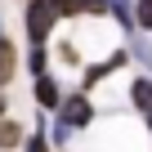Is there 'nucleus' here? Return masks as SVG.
Segmentation results:
<instances>
[{
    "label": "nucleus",
    "instance_id": "obj_4",
    "mask_svg": "<svg viewBox=\"0 0 152 152\" xmlns=\"http://www.w3.org/2000/svg\"><path fill=\"white\" fill-rule=\"evenodd\" d=\"M54 5H58V18H99V14H107L103 0H54Z\"/></svg>",
    "mask_w": 152,
    "mask_h": 152
},
{
    "label": "nucleus",
    "instance_id": "obj_1",
    "mask_svg": "<svg viewBox=\"0 0 152 152\" xmlns=\"http://www.w3.org/2000/svg\"><path fill=\"white\" fill-rule=\"evenodd\" d=\"M58 23L63 18H58V5H54V0H23V31H27L31 45H45Z\"/></svg>",
    "mask_w": 152,
    "mask_h": 152
},
{
    "label": "nucleus",
    "instance_id": "obj_11",
    "mask_svg": "<svg viewBox=\"0 0 152 152\" xmlns=\"http://www.w3.org/2000/svg\"><path fill=\"white\" fill-rule=\"evenodd\" d=\"M23 152H54V143H49V134H45V130L36 125V130H31V134L23 139Z\"/></svg>",
    "mask_w": 152,
    "mask_h": 152
},
{
    "label": "nucleus",
    "instance_id": "obj_7",
    "mask_svg": "<svg viewBox=\"0 0 152 152\" xmlns=\"http://www.w3.org/2000/svg\"><path fill=\"white\" fill-rule=\"evenodd\" d=\"M14 76H18V49H14V40L0 36V90H5Z\"/></svg>",
    "mask_w": 152,
    "mask_h": 152
},
{
    "label": "nucleus",
    "instance_id": "obj_13",
    "mask_svg": "<svg viewBox=\"0 0 152 152\" xmlns=\"http://www.w3.org/2000/svg\"><path fill=\"white\" fill-rule=\"evenodd\" d=\"M58 63H67V67H81V54H76V45H58Z\"/></svg>",
    "mask_w": 152,
    "mask_h": 152
},
{
    "label": "nucleus",
    "instance_id": "obj_10",
    "mask_svg": "<svg viewBox=\"0 0 152 152\" xmlns=\"http://www.w3.org/2000/svg\"><path fill=\"white\" fill-rule=\"evenodd\" d=\"M27 67H31V76L49 72V49H45V45H31V49H27Z\"/></svg>",
    "mask_w": 152,
    "mask_h": 152
},
{
    "label": "nucleus",
    "instance_id": "obj_8",
    "mask_svg": "<svg viewBox=\"0 0 152 152\" xmlns=\"http://www.w3.org/2000/svg\"><path fill=\"white\" fill-rule=\"evenodd\" d=\"M23 125L18 121H9V116H0V152H14V148H23Z\"/></svg>",
    "mask_w": 152,
    "mask_h": 152
},
{
    "label": "nucleus",
    "instance_id": "obj_16",
    "mask_svg": "<svg viewBox=\"0 0 152 152\" xmlns=\"http://www.w3.org/2000/svg\"><path fill=\"white\" fill-rule=\"evenodd\" d=\"M0 36H5V23H0Z\"/></svg>",
    "mask_w": 152,
    "mask_h": 152
},
{
    "label": "nucleus",
    "instance_id": "obj_15",
    "mask_svg": "<svg viewBox=\"0 0 152 152\" xmlns=\"http://www.w3.org/2000/svg\"><path fill=\"white\" fill-rule=\"evenodd\" d=\"M148 134H152V116H148Z\"/></svg>",
    "mask_w": 152,
    "mask_h": 152
},
{
    "label": "nucleus",
    "instance_id": "obj_9",
    "mask_svg": "<svg viewBox=\"0 0 152 152\" xmlns=\"http://www.w3.org/2000/svg\"><path fill=\"white\" fill-rule=\"evenodd\" d=\"M103 5H107V14L116 18L121 31H139V27H134V5H130V0H103Z\"/></svg>",
    "mask_w": 152,
    "mask_h": 152
},
{
    "label": "nucleus",
    "instance_id": "obj_12",
    "mask_svg": "<svg viewBox=\"0 0 152 152\" xmlns=\"http://www.w3.org/2000/svg\"><path fill=\"white\" fill-rule=\"evenodd\" d=\"M134 27L139 31H152V0H139V5H134Z\"/></svg>",
    "mask_w": 152,
    "mask_h": 152
},
{
    "label": "nucleus",
    "instance_id": "obj_2",
    "mask_svg": "<svg viewBox=\"0 0 152 152\" xmlns=\"http://www.w3.org/2000/svg\"><path fill=\"white\" fill-rule=\"evenodd\" d=\"M125 63H130V54H125V49H116L112 58H103V63H94V67H85V76H81V90L90 94V90H94L99 81H107V76H112V72H121Z\"/></svg>",
    "mask_w": 152,
    "mask_h": 152
},
{
    "label": "nucleus",
    "instance_id": "obj_14",
    "mask_svg": "<svg viewBox=\"0 0 152 152\" xmlns=\"http://www.w3.org/2000/svg\"><path fill=\"white\" fill-rule=\"evenodd\" d=\"M0 116H5V90H0Z\"/></svg>",
    "mask_w": 152,
    "mask_h": 152
},
{
    "label": "nucleus",
    "instance_id": "obj_3",
    "mask_svg": "<svg viewBox=\"0 0 152 152\" xmlns=\"http://www.w3.org/2000/svg\"><path fill=\"white\" fill-rule=\"evenodd\" d=\"M31 94H36V107H40V112H54V107L63 103V85L54 81L49 72H40V76H31Z\"/></svg>",
    "mask_w": 152,
    "mask_h": 152
},
{
    "label": "nucleus",
    "instance_id": "obj_6",
    "mask_svg": "<svg viewBox=\"0 0 152 152\" xmlns=\"http://www.w3.org/2000/svg\"><path fill=\"white\" fill-rule=\"evenodd\" d=\"M143 72H152V31H130V49H125Z\"/></svg>",
    "mask_w": 152,
    "mask_h": 152
},
{
    "label": "nucleus",
    "instance_id": "obj_5",
    "mask_svg": "<svg viewBox=\"0 0 152 152\" xmlns=\"http://www.w3.org/2000/svg\"><path fill=\"white\" fill-rule=\"evenodd\" d=\"M130 103H134L139 116H152V76H148V72L130 81Z\"/></svg>",
    "mask_w": 152,
    "mask_h": 152
}]
</instances>
